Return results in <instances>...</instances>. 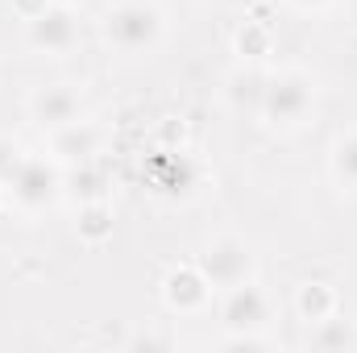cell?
Wrapping results in <instances>:
<instances>
[{
  "mask_svg": "<svg viewBox=\"0 0 357 353\" xmlns=\"http://www.w3.org/2000/svg\"><path fill=\"white\" fill-rule=\"evenodd\" d=\"M167 33L162 8L150 0H121L104 13V38L121 54H150Z\"/></svg>",
  "mask_w": 357,
  "mask_h": 353,
  "instance_id": "obj_1",
  "label": "cell"
},
{
  "mask_svg": "<svg viewBox=\"0 0 357 353\" xmlns=\"http://www.w3.org/2000/svg\"><path fill=\"white\" fill-rule=\"evenodd\" d=\"M312 108H316V88H312V80L299 75V71H282V75H274L266 84V96H262L258 117H262L266 125H274V129H295Z\"/></svg>",
  "mask_w": 357,
  "mask_h": 353,
  "instance_id": "obj_2",
  "label": "cell"
},
{
  "mask_svg": "<svg viewBox=\"0 0 357 353\" xmlns=\"http://www.w3.org/2000/svg\"><path fill=\"white\" fill-rule=\"evenodd\" d=\"M13 204L25 208V212H38V208H50L59 195H63V171L54 158H38V154H25L21 167L13 171V179L4 183Z\"/></svg>",
  "mask_w": 357,
  "mask_h": 353,
  "instance_id": "obj_3",
  "label": "cell"
},
{
  "mask_svg": "<svg viewBox=\"0 0 357 353\" xmlns=\"http://www.w3.org/2000/svg\"><path fill=\"white\" fill-rule=\"evenodd\" d=\"M199 274L208 278L212 291H229L254 278V250L237 237H216L199 254Z\"/></svg>",
  "mask_w": 357,
  "mask_h": 353,
  "instance_id": "obj_4",
  "label": "cell"
},
{
  "mask_svg": "<svg viewBox=\"0 0 357 353\" xmlns=\"http://www.w3.org/2000/svg\"><path fill=\"white\" fill-rule=\"evenodd\" d=\"M79 38V25H75V13L71 4H42L38 13L25 17V42L38 50V54H67Z\"/></svg>",
  "mask_w": 357,
  "mask_h": 353,
  "instance_id": "obj_5",
  "label": "cell"
},
{
  "mask_svg": "<svg viewBox=\"0 0 357 353\" xmlns=\"http://www.w3.org/2000/svg\"><path fill=\"white\" fill-rule=\"evenodd\" d=\"M29 117H33L38 129L54 133V129H67V125H75L84 117V100L67 84H46V88H38L29 96Z\"/></svg>",
  "mask_w": 357,
  "mask_h": 353,
  "instance_id": "obj_6",
  "label": "cell"
},
{
  "mask_svg": "<svg viewBox=\"0 0 357 353\" xmlns=\"http://www.w3.org/2000/svg\"><path fill=\"white\" fill-rule=\"evenodd\" d=\"M220 320H225L229 333H258V329H266V320H270L266 291L254 287V283L229 287L225 291V303H220Z\"/></svg>",
  "mask_w": 357,
  "mask_h": 353,
  "instance_id": "obj_7",
  "label": "cell"
},
{
  "mask_svg": "<svg viewBox=\"0 0 357 353\" xmlns=\"http://www.w3.org/2000/svg\"><path fill=\"white\" fill-rule=\"evenodd\" d=\"M208 278L199 274V266H178L167 274V283H162V295H167V303L175 308V312H199L204 308V299H208Z\"/></svg>",
  "mask_w": 357,
  "mask_h": 353,
  "instance_id": "obj_8",
  "label": "cell"
},
{
  "mask_svg": "<svg viewBox=\"0 0 357 353\" xmlns=\"http://www.w3.org/2000/svg\"><path fill=\"white\" fill-rule=\"evenodd\" d=\"M266 84H270V75H262L258 67H241V71L229 80L225 96H229V104H233L237 112H258V108H262V96H266Z\"/></svg>",
  "mask_w": 357,
  "mask_h": 353,
  "instance_id": "obj_9",
  "label": "cell"
},
{
  "mask_svg": "<svg viewBox=\"0 0 357 353\" xmlns=\"http://www.w3.org/2000/svg\"><path fill=\"white\" fill-rule=\"evenodd\" d=\"M307 345H312V350H324V353L357 350V333H354V324H349V320H341V316L333 312V316H324V320H316V324H312Z\"/></svg>",
  "mask_w": 357,
  "mask_h": 353,
  "instance_id": "obj_10",
  "label": "cell"
},
{
  "mask_svg": "<svg viewBox=\"0 0 357 353\" xmlns=\"http://www.w3.org/2000/svg\"><path fill=\"white\" fill-rule=\"evenodd\" d=\"M154 183H158V191L187 195L195 187V163L187 154H162V163L154 167Z\"/></svg>",
  "mask_w": 357,
  "mask_h": 353,
  "instance_id": "obj_11",
  "label": "cell"
},
{
  "mask_svg": "<svg viewBox=\"0 0 357 353\" xmlns=\"http://www.w3.org/2000/svg\"><path fill=\"white\" fill-rule=\"evenodd\" d=\"M63 191L75 195L79 204H96V200H104L108 179H104V171H100L96 163H75L71 175H63Z\"/></svg>",
  "mask_w": 357,
  "mask_h": 353,
  "instance_id": "obj_12",
  "label": "cell"
},
{
  "mask_svg": "<svg viewBox=\"0 0 357 353\" xmlns=\"http://www.w3.org/2000/svg\"><path fill=\"white\" fill-rule=\"evenodd\" d=\"M54 154L67 158V163H91V154H96V129H88L84 121H75L67 129H54Z\"/></svg>",
  "mask_w": 357,
  "mask_h": 353,
  "instance_id": "obj_13",
  "label": "cell"
},
{
  "mask_svg": "<svg viewBox=\"0 0 357 353\" xmlns=\"http://www.w3.org/2000/svg\"><path fill=\"white\" fill-rule=\"evenodd\" d=\"M337 312V295H333V287L328 283H303L299 287V316L303 320H324V316H333Z\"/></svg>",
  "mask_w": 357,
  "mask_h": 353,
  "instance_id": "obj_14",
  "label": "cell"
},
{
  "mask_svg": "<svg viewBox=\"0 0 357 353\" xmlns=\"http://www.w3.org/2000/svg\"><path fill=\"white\" fill-rule=\"evenodd\" d=\"M79 237H84V241H104V237H112V212H108L104 200L79 208Z\"/></svg>",
  "mask_w": 357,
  "mask_h": 353,
  "instance_id": "obj_15",
  "label": "cell"
},
{
  "mask_svg": "<svg viewBox=\"0 0 357 353\" xmlns=\"http://www.w3.org/2000/svg\"><path fill=\"white\" fill-rule=\"evenodd\" d=\"M333 175L341 179L345 187L357 191V133H345V137L333 146Z\"/></svg>",
  "mask_w": 357,
  "mask_h": 353,
  "instance_id": "obj_16",
  "label": "cell"
},
{
  "mask_svg": "<svg viewBox=\"0 0 357 353\" xmlns=\"http://www.w3.org/2000/svg\"><path fill=\"white\" fill-rule=\"evenodd\" d=\"M21 158H25V150H21L13 137H0V187L13 179V171L21 167Z\"/></svg>",
  "mask_w": 357,
  "mask_h": 353,
  "instance_id": "obj_17",
  "label": "cell"
},
{
  "mask_svg": "<svg viewBox=\"0 0 357 353\" xmlns=\"http://www.w3.org/2000/svg\"><path fill=\"white\" fill-rule=\"evenodd\" d=\"M220 350H266V341L258 333H229L220 341Z\"/></svg>",
  "mask_w": 357,
  "mask_h": 353,
  "instance_id": "obj_18",
  "label": "cell"
},
{
  "mask_svg": "<svg viewBox=\"0 0 357 353\" xmlns=\"http://www.w3.org/2000/svg\"><path fill=\"white\" fill-rule=\"evenodd\" d=\"M291 4H295V8H328L333 0H291Z\"/></svg>",
  "mask_w": 357,
  "mask_h": 353,
  "instance_id": "obj_19",
  "label": "cell"
},
{
  "mask_svg": "<svg viewBox=\"0 0 357 353\" xmlns=\"http://www.w3.org/2000/svg\"><path fill=\"white\" fill-rule=\"evenodd\" d=\"M54 4H71V0H54Z\"/></svg>",
  "mask_w": 357,
  "mask_h": 353,
  "instance_id": "obj_20",
  "label": "cell"
}]
</instances>
